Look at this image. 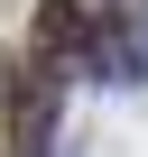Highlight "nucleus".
I'll return each instance as SVG.
<instances>
[{
    "label": "nucleus",
    "mask_w": 148,
    "mask_h": 157,
    "mask_svg": "<svg viewBox=\"0 0 148 157\" xmlns=\"http://www.w3.org/2000/svg\"><path fill=\"white\" fill-rule=\"evenodd\" d=\"M56 102H65V74L37 65V56H19V65H10V83H0V111H10L19 157H46V148H56Z\"/></svg>",
    "instance_id": "nucleus-1"
},
{
    "label": "nucleus",
    "mask_w": 148,
    "mask_h": 157,
    "mask_svg": "<svg viewBox=\"0 0 148 157\" xmlns=\"http://www.w3.org/2000/svg\"><path fill=\"white\" fill-rule=\"evenodd\" d=\"M28 56H37V65H56V74L93 65V56H102L93 10H84V0H37V19H28Z\"/></svg>",
    "instance_id": "nucleus-2"
}]
</instances>
